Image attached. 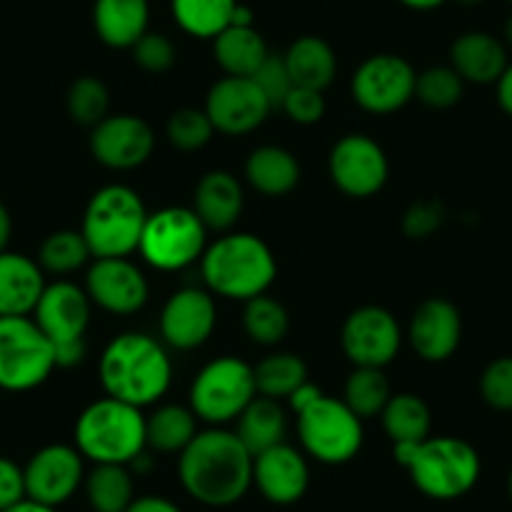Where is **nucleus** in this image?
<instances>
[{
	"label": "nucleus",
	"instance_id": "3c124183",
	"mask_svg": "<svg viewBox=\"0 0 512 512\" xmlns=\"http://www.w3.org/2000/svg\"><path fill=\"white\" fill-rule=\"evenodd\" d=\"M231 26H254V11L244 3L234 8V16H231Z\"/></svg>",
	"mask_w": 512,
	"mask_h": 512
},
{
	"label": "nucleus",
	"instance_id": "f3484780",
	"mask_svg": "<svg viewBox=\"0 0 512 512\" xmlns=\"http://www.w3.org/2000/svg\"><path fill=\"white\" fill-rule=\"evenodd\" d=\"M26 495L41 505L58 507L71 500L86 480L83 455L76 445H46L26 462Z\"/></svg>",
	"mask_w": 512,
	"mask_h": 512
},
{
	"label": "nucleus",
	"instance_id": "4d7b16f0",
	"mask_svg": "<svg viewBox=\"0 0 512 512\" xmlns=\"http://www.w3.org/2000/svg\"><path fill=\"white\" fill-rule=\"evenodd\" d=\"M507 492H510V500H512V470H510V477H507Z\"/></svg>",
	"mask_w": 512,
	"mask_h": 512
},
{
	"label": "nucleus",
	"instance_id": "603ef678",
	"mask_svg": "<svg viewBox=\"0 0 512 512\" xmlns=\"http://www.w3.org/2000/svg\"><path fill=\"white\" fill-rule=\"evenodd\" d=\"M400 3L410 11H435V8L445 6L447 0H400Z\"/></svg>",
	"mask_w": 512,
	"mask_h": 512
},
{
	"label": "nucleus",
	"instance_id": "7c9ffc66",
	"mask_svg": "<svg viewBox=\"0 0 512 512\" xmlns=\"http://www.w3.org/2000/svg\"><path fill=\"white\" fill-rule=\"evenodd\" d=\"M384 427V435L390 437L392 445L402 442H422L430 437L432 430V412L422 397L412 392H400L392 395L390 402L384 405L379 415Z\"/></svg>",
	"mask_w": 512,
	"mask_h": 512
},
{
	"label": "nucleus",
	"instance_id": "5fc2aeb1",
	"mask_svg": "<svg viewBox=\"0 0 512 512\" xmlns=\"http://www.w3.org/2000/svg\"><path fill=\"white\" fill-rule=\"evenodd\" d=\"M502 36H505V41H502V43H505V46L512 51V13H510V16H507L505 28H502Z\"/></svg>",
	"mask_w": 512,
	"mask_h": 512
},
{
	"label": "nucleus",
	"instance_id": "a19ab883",
	"mask_svg": "<svg viewBox=\"0 0 512 512\" xmlns=\"http://www.w3.org/2000/svg\"><path fill=\"white\" fill-rule=\"evenodd\" d=\"M480 397L497 412H512V357H497L482 369Z\"/></svg>",
	"mask_w": 512,
	"mask_h": 512
},
{
	"label": "nucleus",
	"instance_id": "864d4df0",
	"mask_svg": "<svg viewBox=\"0 0 512 512\" xmlns=\"http://www.w3.org/2000/svg\"><path fill=\"white\" fill-rule=\"evenodd\" d=\"M6 512H58L56 507H48V505H41V502H33V500H23V502H18V505H13L11 510H6Z\"/></svg>",
	"mask_w": 512,
	"mask_h": 512
},
{
	"label": "nucleus",
	"instance_id": "09e8293b",
	"mask_svg": "<svg viewBox=\"0 0 512 512\" xmlns=\"http://www.w3.org/2000/svg\"><path fill=\"white\" fill-rule=\"evenodd\" d=\"M495 93H497V106L512 118V61L507 63V68L502 71L500 81L495 83Z\"/></svg>",
	"mask_w": 512,
	"mask_h": 512
},
{
	"label": "nucleus",
	"instance_id": "f03ea898",
	"mask_svg": "<svg viewBox=\"0 0 512 512\" xmlns=\"http://www.w3.org/2000/svg\"><path fill=\"white\" fill-rule=\"evenodd\" d=\"M98 377L106 397L144 410L169 392L174 364L161 339L146 332H123L101 352Z\"/></svg>",
	"mask_w": 512,
	"mask_h": 512
},
{
	"label": "nucleus",
	"instance_id": "b1692460",
	"mask_svg": "<svg viewBox=\"0 0 512 512\" xmlns=\"http://www.w3.org/2000/svg\"><path fill=\"white\" fill-rule=\"evenodd\" d=\"M196 216L209 231H229L244 211V189L231 171H209L194 189Z\"/></svg>",
	"mask_w": 512,
	"mask_h": 512
},
{
	"label": "nucleus",
	"instance_id": "0eeeda50",
	"mask_svg": "<svg viewBox=\"0 0 512 512\" xmlns=\"http://www.w3.org/2000/svg\"><path fill=\"white\" fill-rule=\"evenodd\" d=\"M91 307L86 289L76 282L58 279L46 284L31 317L56 349L61 369L78 367L86 359V332L91 324Z\"/></svg>",
	"mask_w": 512,
	"mask_h": 512
},
{
	"label": "nucleus",
	"instance_id": "5701e85b",
	"mask_svg": "<svg viewBox=\"0 0 512 512\" xmlns=\"http://www.w3.org/2000/svg\"><path fill=\"white\" fill-rule=\"evenodd\" d=\"M507 46L485 31H467L450 46V66L465 83L492 86L507 68Z\"/></svg>",
	"mask_w": 512,
	"mask_h": 512
},
{
	"label": "nucleus",
	"instance_id": "dca6fc26",
	"mask_svg": "<svg viewBox=\"0 0 512 512\" xmlns=\"http://www.w3.org/2000/svg\"><path fill=\"white\" fill-rule=\"evenodd\" d=\"M83 289L98 309L118 317H131L149 302V279L128 256L93 259Z\"/></svg>",
	"mask_w": 512,
	"mask_h": 512
},
{
	"label": "nucleus",
	"instance_id": "bb28decb",
	"mask_svg": "<svg viewBox=\"0 0 512 512\" xmlns=\"http://www.w3.org/2000/svg\"><path fill=\"white\" fill-rule=\"evenodd\" d=\"M284 63L294 86L324 93L337 76V53L324 38L302 36L287 48Z\"/></svg>",
	"mask_w": 512,
	"mask_h": 512
},
{
	"label": "nucleus",
	"instance_id": "ea45409f",
	"mask_svg": "<svg viewBox=\"0 0 512 512\" xmlns=\"http://www.w3.org/2000/svg\"><path fill=\"white\" fill-rule=\"evenodd\" d=\"M214 134L204 108H179L166 121V139L179 151H201Z\"/></svg>",
	"mask_w": 512,
	"mask_h": 512
},
{
	"label": "nucleus",
	"instance_id": "6e6552de",
	"mask_svg": "<svg viewBox=\"0 0 512 512\" xmlns=\"http://www.w3.org/2000/svg\"><path fill=\"white\" fill-rule=\"evenodd\" d=\"M58 369L56 349L33 317H0V390H38Z\"/></svg>",
	"mask_w": 512,
	"mask_h": 512
},
{
	"label": "nucleus",
	"instance_id": "a878e982",
	"mask_svg": "<svg viewBox=\"0 0 512 512\" xmlns=\"http://www.w3.org/2000/svg\"><path fill=\"white\" fill-rule=\"evenodd\" d=\"M244 176L251 189L269 199H279L297 189L302 179V166L292 151L269 144L251 151L244 164Z\"/></svg>",
	"mask_w": 512,
	"mask_h": 512
},
{
	"label": "nucleus",
	"instance_id": "58836bf2",
	"mask_svg": "<svg viewBox=\"0 0 512 512\" xmlns=\"http://www.w3.org/2000/svg\"><path fill=\"white\" fill-rule=\"evenodd\" d=\"M465 93V81L457 76L452 66H430L422 73H417L415 96L420 103L435 111H447V108L457 106Z\"/></svg>",
	"mask_w": 512,
	"mask_h": 512
},
{
	"label": "nucleus",
	"instance_id": "a18cd8bd",
	"mask_svg": "<svg viewBox=\"0 0 512 512\" xmlns=\"http://www.w3.org/2000/svg\"><path fill=\"white\" fill-rule=\"evenodd\" d=\"M442 221H445V209H442L440 201H417L405 211L402 231L410 239H427L440 229Z\"/></svg>",
	"mask_w": 512,
	"mask_h": 512
},
{
	"label": "nucleus",
	"instance_id": "c756f323",
	"mask_svg": "<svg viewBox=\"0 0 512 512\" xmlns=\"http://www.w3.org/2000/svg\"><path fill=\"white\" fill-rule=\"evenodd\" d=\"M191 407L161 405L146 417V447L161 455H181L191 445L199 430Z\"/></svg>",
	"mask_w": 512,
	"mask_h": 512
},
{
	"label": "nucleus",
	"instance_id": "6e6d98bb",
	"mask_svg": "<svg viewBox=\"0 0 512 512\" xmlns=\"http://www.w3.org/2000/svg\"><path fill=\"white\" fill-rule=\"evenodd\" d=\"M457 3H460V6H465V8H475V6H480L482 0H457Z\"/></svg>",
	"mask_w": 512,
	"mask_h": 512
},
{
	"label": "nucleus",
	"instance_id": "f8f14e48",
	"mask_svg": "<svg viewBox=\"0 0 512 512\" xmlns=\"http://www.w3.org/2000/svg\"><path fill=\"white\" fill-rule=\"evenodd\" d=\"M415 86L417 73L407 58L395 53H377L359 63L349 91L362 111L387 116L405 108L415 98Z\"/></svg>",
	"mask_w": 512,
	"mask_h": 512
},
{
	"label": "nucleus",
	"instance_id": "cd10ccee",
	"mask_svg": "<svg viewBox=\"0 0 512 512\" xmlns=\"http://www.w3.org/2000/svg\"><path fill=\"white\" fill-rule=\"evenodd\" d=\"M236 437L244 442L251 455L277 447L287 440V412L279 400L269 397H254L246 410L236 417Z\"/></svg>",
	"mask_w": 512,
	"mask_h": 512
},
{
	"label": "nucleus",
	"instance_id": "37998d69",
	"mask_svg": "<svg viewBox=\"0 0 512 512\" xmlns=\"http://www.w3.org/2000/svg\"><path fill=\"white\" fill-rule=\"evenodd\" d=\"M251 81L262 88V93L267 96V101L272 103V108H282L284 98H287L289 91L294 88V81L292 76H289V68L287 63H284V56H277V53H269L267 61L256 68Z\"/></svg>",
	"mask_w": 512,
	"mask_h": 512
},
{
	"label": "nucleus",
	"instance_id": "473e14b6",
	"mask_svg": "<svg viewBox=\"0 0 512 512\" xmlns=\"http://www.w3.org/2000/svg\"><path fill=\"white\" fill-rule=\"evenodd\" d=\"M236 6L239 0H171V16L189 36L214 41L224 28L231 26Z\"/></svg>",
	"mask_w": 512,
	"mask_h": 512
},
{
	"label": "nucleus",
	"instance_id": "7ed1b4c3",
	"mask_svg": "<svg viewBox=\"0 0 512 512\" xmlns=\"http://www.w3.org/2000/svg\"><path fill=\"white\" fill-rule=\"evenodd\" d=\"M397 465L412 485L430 500H457L477 485L482 472L480 452L462 437H427L422 442L392 445Z\"/></svg>",
	"mask_w": 512,
	"mask_h": 512
},
{
	"label": "nucleus",
	"instance_id": "20e7f679",
	"mask_svg": "<svg viewBox=\"0 0 512 512\" xmlns=\"http://www.w3.org/2000/svg\"><path fill=\"white\" fill-rule=\"evenodd\" d=\"M199 264L206 289L234 302L267 294L277 279V259L269 244L246 231L219 236L206 246Z\"/></svg>",
	"mask_w": 512,
	"mask_h": 512
},
{
	"label": "nucleus",
	"instance_id": "1a4fd4ad",
	"mask_svg": "<svg viewBox=\"0 0 512 512\" xmlns=\"http://www.w3.org/2000/svg\"><path fill=\"white\" fill-rule=\"evenodd\" d=\"M297 435L302 450L322 465H344L364 445L362 420L337 397L319 395L297 412Z\"/></svg>",
	"mask_w": 512,
	"mask_h": 512
},
{
	"label": "nucleus",
	"instance_id": "79ce46f5",
	"mask_svg": "<svg viewBox=\"0 0 512 512\" xmlns=\"http://www.w3.org/2000/svg\"><path fill=\"white\" fill-rule=\"evenodd\" d=\"M131 53H134V61L139 63V68H144L146 73H166L176 63V46L164 33L146 31L134 43Z\"/></svg>",
	"mask_w": 512,
	"mask_h": 512
},
{
	"label": "nucleus",
	"instance_id": "423d86ee",
	"mask_svg": "<svg viewBox=\"0 0 512 512\" xmlns=\"http://www.w3.org/2000/svg\"><path fill=\"white\" fill-rule=\"evenodd\" d=\"M146 219L149 211L144 199L131 186L108 184L88 199L81 234L93 259L131 256L139 251Z\"/></svg>",
	"mask_w": 512,
	"mask_h": 512
},
{
	"label": "nucleus",
	"instance_id": "72a5a7b5",
	"mask_svg": "<svg viewBox=\"0 0 512 512\" xmlns=\"http://www.w3.org/2000/svg\"><path fill=\"white\" fill-rule=\"evenodd\" d=\"M307 377V364L299 354L274 352L254 367L256 395L269 400H289L304 382H309Z\"/></svg>",
	"mask_w": 512,
	"mask_h": 512
},
{
	"label": "nucleus",
	"instance_id": "c85d7f7f",
	"mask_svg": "<svg viewBox=\"0 0 512 512\" xmlns=\"http://www.w3.org/2000/svg\"><path fill=\"white\" fill-rule=\"evenodd\" d=\"M214 58L226 76L251 78L269 58V46L254 26H229L214 38Z\"/></svg>",
	"mask_w": 512,
	"mask_h": 512
},
{
	"label": "nucleus",
	"instance_id": "4c0bfd02",
	"mask_svg": "<svg viewBox=\"0 0 512 512\" xmlns=\"http://www.w3.org/2000/svg\"><path fill=\"white\" fill-rule=\"evenodd\" d=\"M68 116L78 123V126L93 128L108 116L111 108V93H108L106 83L96 76H83L71 83L66 96Z\"/></svg>",
	"mask_w": 512,
	"mask_h": 512
},
{
	"label": "nucleus",
	"instance_id": "4be33fe9",
	"mask_svg": "<svg viewBox=\"0 0 512 512\" xmlns=\"http://www.w3.org/2000/svg\"><path fill=\"white\" fill-rule=\"evenodd\" d=\"M46 289L41 264L21 251L0 254V317H31Z\"/></svg>",
	"mask_w": 512,
	"mask_h": 512
},
{
	"label": "nucleus",
	"instance_id": "49530a36",
	"mask_svg": "<svg viewBox=\"0 0 512 512\" xmlns=\"http://www.w3.org/2000/svg\"><path fill=\"white\" fill-rule=\"evenodd\" d=\"M26 475L23 467L11 457L0 455V512L26 500Z\"/></svg>",
	"mask_w": 512,
	"mask_h": 512
},
{
	"label": "nucleus",
	"instance_id": "c03bdc74",
	"mask_svg": "<svg viewBox=\"0 0 512 512\" xmlns=\"http://www.w3.org/2000/svg\"><path fill=\"white\" fill-rule=\"evenodd\" d=\"M282 108L294 123H299V126H312V123H319L324 118L327 103H324V96L319 91L294 86L289 91V96L284 98Z\"/></svg>",
	"mask_w": 512,
	"mask_h": 512
},
{
	"label": "nucleus",
	"instance_id": "2f4dec72",
	"mask_svg": "<svg viewBox=\"0 0 512 512\" xmlns=\"http://www.w3.org/2000/svg\"><path fill=\"white\" fill-rule=\"evenodd\" d=\"M83 487L93 512H126L136 500L134 472L128 465H96L86 472Z\"/></svg>",
	"mask_w": 512,
	"mask_h": 512
},
{
	"label": "nucleus",
	"instance_id": "2eb2a0df",
	"mask_svg": "<svg viewBox=\"0 0 512 512\" xmlns=\"http://www.w3.org/2000/svg\"><path fill=\"white\" fill-rule=\"evenodd\" d=\"M204 111L219 134L246 136L267 121L272 103L251 78L224 76L206 93Z\"/></svg>",
	"mask_w": 512,
	"mask_h": 512
},
{
	"label": "nucleus",
	"instance_id": "39448f33",
	"mask_svg": "<svg viewBox=\"0 0 512 512\" xmlns=\"http://www.w3.org/2000/svg\"><path fill=\"white\" fill-rule=\"evenodd\" d=\"M73 442L93 465H131L146 447V417L141 407L113 397L91 402L78 415Z\"/></svg>",
	"mask_w": 512,
	"mask_h": 512
},
{
	"label": "nucleus",
	"instance_id": "f704fd0d",
	"mask_svg": "<svg viewBox=\"0 0 512 512\" xmlns=\"http://www.w3.org/2000/svg\"><path fill=\"white\" fill-rule=\"evenodd\" d=\"M392 390L384 377V369L374 367H354L352 374L344 382V405L359 417V420H372L382 415L384 405L390 402Z\"/></svg>",
	"mask_w": 512,
	"mask_h": 512
},
{
	"label": "nucleus",
	"instance_id": "aec40b11",
	"mask_svg": "<svg viewBox=\"0 0 512 512\" xmlns=\"http://www.w3.org/2000/svg\"><path fill=\"white\" fill-rule=\"evenodd\" d=\"M407 339H410L417 357L425 359V362H447L462 342L460 309L442 297L425 299L412 314Z\"/></svg>",
	"mask_w": 512,
	"mask_h": 512
},
{
	"label": "nucleus",
	"instance_id": "f257e3e1",
	"mask_svg": "<svg viewBox=\"0 0 512 512\" xmlns=\"http://www.w3.org/2000/svg\"><path fill=\"white\" fill-rule=\"evenodd\" d=\"M181 487L206 507H229L254 485V455L224 427L199 432L179 455Z\"/></svg>",
	"mask_w": 512,
	"mask_h": 512
},
{
	"label": "nucleus",
	"instance_id": "9b49d317",
	"mask_svg": "<svg viewBox=\"0 0 512 512\" xmlns=\"http://www.w3.org/2000/svg\"><path fill=\"white\" fill-rule=\"evenodd\" d=\"M206 229L194 209L166 206L149 214L141 234L139 254L149 267L159 272H181L194 262H201L206 251Z\"/></svg>",
	"mask_w": 512,
	"mask_h": 512
},
{
	"label": "nucleus",
	"instance_id": "ddd939ff",
	"mask_svg": "<svg viewBox=\"0 0 512 512\" xmlns=\"http://www.w3.org/2000/svg\"><path fill=\"white\" fill-rule=\"evenodd\" d=\"M329 179L352 199L379 194L390 179V159L382 146L364 134H347L329 151Z\"/></svg>",
	"mask_w": 512,
	"mask_h": 512
},
{
	"label": "nucleus",
	"instance_id": "6ab92c4d",
	"mask_svg": "<svg viewBox=\"0 0 512 512\" xmlns=\"http://www.w3.org/2000/svg\"><path fill=\"white\" fill-rule=\"evenodd\" d=\"M216 327V302L209 289H176L161 307V342L179 352H191L209 342Z\"/></svg>",
	"mask_w": 512,
	"mask_h": 512
},
{
	"label": "nucleus",
	"instance_id": "13d9d810",
	"mask_svg": "<svg viewBox=\"0 0 512 512\" xmlns=\"http://www.w3.org/2000/svg\"><path fill=\"white\" fill-rule=\"evenodd\" d=\"M505 3H510V6H512V0H505Z\"/></svg>",
	"mask_w": 512,
	"mask_h": 512
},
{
	"label": "nucleus",
	"instance_id": "e433bc0d",
	"mask_svg": "<svg viewBox=\"0 0 512 512\" xmlns=\"http://www.w3.org/2000/svg\"><path fill=\"white\" fill-rule=\"evenodd\" d=\"M244 332L259 347H277L289 332V312L269 294L244 302Z\"/></svg>",
	"mask_w": 512,
	"mask_h": 512
},
{
	"label": "nucleus",
	"instance_id": "de8ad7c7",
	"mask_svg": "<svg viewBox=\"0 0 512 512\" xmlns=\"http://www.w3.org/2000/svg\"><path fill=\"white\" fill-rule=\"evenodd\" d=\"M126 512H184L176 502H171L169 497L161 495H144L136 497L131 505H128Z\"/></svg>",
	"mask_w": 512,
	"mask_h": 512
},
{
	"label": "nucleus",
	"instance_id": "9d476101",
	"mask_svg": "<svg viewBox=\"0 0 512 512\" xmlns=\"http://www.w3.org/2000/svg\"><path fill=\"white\" fill-rule=\"evenodd\" d=\"M256 397L254 367L239 357H216L199 369L191 382L189 407L201 422L224 427L236 422Z\"/></svg>",
	"mask_w": 512,
	"mask_h": 512
},
{
	"label": "nucleus",
	"instance_id": "412c9836",
	"mask_svg": "<svg viewBox=\"0 0 512 512\" xmlns=\"http://www.w3.org/2000/svg\"><path fill=\"white\" fill-rule=\"evenodd\" d=\"M254 485L272 505H294L309 490V465L297 447H269L254 457Z\"/></svg>",
	"mask_w": 512,
	"mask_h": 512
},
{
	"label": "nucleus",
	"instance_id": "4468645a",
	"mask_svg": "<svg viewBox=\"0 0 512 512\" xmlns=\"http://www.w3.org/2000/svg\"><path fill=\"white\" fill-rule=\"evenodd\" d=\"M342 352L354 367L384 369L402 347V329L390 309L367 304L344 319Z\"/></svg>",
	"mask_w": 512,
	"mask_h": 512
},
{
	"label": "nucleus",
	"instance_id": "393cba45",
	"mask_svg": "<svg viewBox=\"0 0 512 512\" xmlns=\"http://www.w3.org/2000/svg\"><path fill=\"white\" fill-rule=\"evenodd\" d=\"M149 0H96L93 28L98 38L111 48H134L149 31Z\"/></svg>",
	"mask_w": 512,
	"mask_h": 512
},
{
	"label": "nucleus",
	"instance_id": "8fccbe9b",
	"mask_svg": "<svg viewBox=\"0 0 512 512\" xmlns=\"http://www.w3.org/2000/svg\"><path fill=\"white\" fill-rule=\"evenodd\" d=\"M13 236V216L8 211V206L0 201V254L8 251V244H11Z\"/></svg>",
	"mask_w": 512,
	"mask_h": 512
},
{
	"label": "nucleus",
	"instance_id": "c9c22d12",
	"mask_svg": "<svg viewBox=\"0 0 512 512\" xmlns=\"http://www.w3.org/2000/svg\"><path fill=\"white\" fill-rule=\"evenodd\" d=\"M88 259H93V254L88 249L86 239H83L81 229H58L43 239L36 262L41 264L46 274L66 277V274L86 267Z\"/></svg>",
	"mask_w": 512,
	"mask_h": 512
},
{
	"label": "nucleus",
	"instance_id": "a211bd4d",
	"mask_svg": "<svg viewBox=\"0 0 512 512\" xmlns=\"http://www.w3.org/2000/svg\"><path fill=\"white\" fill-rule=\"evenodd\" d=\"M156 149L154 128L139 116L116 113L91 128V154L111 171H131L144 166Z\"/></svg>",
	"mask_w": 512,
	"mask_h": 512
}]
</instances>
